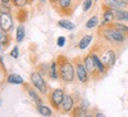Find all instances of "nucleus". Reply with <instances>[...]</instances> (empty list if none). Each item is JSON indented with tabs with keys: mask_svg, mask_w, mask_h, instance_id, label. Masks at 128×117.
Returning <instances> with one entry per match:
<instances>
[{
	"mask_svg": "<svg viewBox=\"0 0 128 117\" xmlns=\"http://www.w3.org/2000/svg\"><path fill=\"white\" fill-rule=\"evenodd\" d=\"M90 51H93L101 58V61L105 63V66L108 69H112L113 67H114V64L116 63V58L119 56V53H120L119 49H116L115 47L110 46L109 43L105 42L104 40L99 39V38L93 43Z\"/></svg>",
	"mask_w": 128,
	"mask_h": 117,
	"instance_id": "1",
	"label": "nucleus"
},
{
	"mask_svg": "<svg viewBox=\"0 0 128 117\" xmlns=\"http://www.w3.org/2000/svg\"><path fill=\"white\" fill-rule=\"evenodd\" d=\"M96 36L99 39L104 40L105 42L109 43L110 46L115 47L116 49L121 51V48L127 43L128 38L115 28H113L110 25H100L98 28Z\"/></svg>",
	"mask_w": 128,
	"mask_h": 117,
	"instance_id": "2",
	"label": "nucleus"
},
{
	"mask_svg": "<svg viewBox=\"0 0 128 117\" xmlns=\"http://www.w3.org/2000/svg\"><path fill=\"white\" fill-rule=\"evenodd\" d=\"M56 62H58L59 69V81L62 84H72L74 83L76 74H75V68L72 60L67 58L66 55L60 54L56 56Z\"/></svg>",
	"mask_w": 128,
	"mask_h": 117,
	"instance_id": "3",
	"label": "nucleus"
},
{
	"mask_svg": "<svg viewBox=\"0 0 128 117\" xmlns=\"http://www.w3.org/2000/svg\"><path fill=\"white\" fill-rule=\"evenodd\" d=\"M78 4V0H56L54 4L52 5V7L59 15L68 18V16L73 15Z\"/></svg>",
	"mask_w": 128,
	"mask_h": 117,
	"instance_id": "4",
	"label": "nucleus"
},
{
	"mask_svg": "<svg viewBox=\"0 0 128 117\" xmlns=\"http://www.w3.org/2000/svg\"><path fill=\"white\" fill-rule=\"evenodd\" d=\"M74 63V68H75V74H76V80H78L81 84H88L90 81V76H89L88 71L86 69L84 61H82V56H75L72 58Z\"/></svg>",
	"mask_w": 128,
	"mask_h": 117,
	"instance_id": "5",
	"label": "nucleus"
},
{
	"mask_svg": "<svg viewBox=\"0 0 128 117\" xmlns=\"http://www.w3.org/2000/svg\"><path fill=\"white\" fill-rule=\"evenodd\" d=\"M44 77H45V76L40 74L38 70L32 71L31 75H30V80H31L32 86L34 87L35 89L38 90L41 95H48L50 89V87H48L47 82L45 81Z\"/></svg>",
	"mask_w": 128,
	"mask_h": 117,
	"instance_id": "6",
	"label": "nucleus"
},
{
	"mask_svg": "<svg viewBox=\"0 0 128 117\" xmlns=\"http://www.w3.org/2000/svg\"><path fill=\"white\" fill-rule=\"evenodd\" d=\"M65 89L64 88H54V89L50 90L48 93V102H50V107L55 110V111H60V105L62 103V100L65 97Z\"/></svg>",
	"mask_w": 128,
	"mask_h": 117,
	"instance_id": "7",
	"label": "nucleus"
},
{
	"mask_svg": "<svg viewBox=\"0 0 128 117\" xmlns=\"http://www.w3.org/2000/svg\"><path fill=\"white\" fill-rule=\"evenodd\" d=\"M82 61H84V64H85L86 69H87V71H88V74L92 80L96 81V80H100L101 77H104V76L99 73V70H98L96 66H95V63H94V60H93V58H92V54H90L89 51H88V53H86L85 55H82Z\"/></svg>",
	"mask_w": 128,
	"mask_h": 117,
	"instance_id": "8",
	"label": "nucleus"
},
{
	"mask_svg": "<svg viewBox=\"0 0 128 117\" xmlns=\"http://www.w3.org/2000/svg\"><path fill=\"white\" fill-rule=\"evenodd\" d=\"M75 104H76V101H75V97H74L73 94H65V97L62 100L59 113L62 114V115H68V114L70 115Z\"/></svg>",
	"mask_w": 128,
	"mask_h": 117,
	"instance_id": "9",
	"label": "nucleus"
},
{
	"mask_svg": "<svg viewBox=\"0 0 128 117\" xmlns=\"http://www.w3.org/2000/svg\"><path fill=\"white\" fill-rule=\"evenodd\" d=\"M12 28H13V16L11 12L0 11V29L10 33Z\"/></svg>",
	"mask_w": 128,
	"mask_h": 117,
	"instance_id": "10",
	"label": "nucleus"
},
{
	"mask_svg": "<svg viewBox=\"0 0 128 117\" xmlns=\"http://www.w3.org/2000/svg\"><path fill=\"white\" fill-rule=\"evenodd\" d=\"M88 105H89V103L86 100H81L78 104H75V107L72 110L70 115L72 116H80V117L87 116L88 115V109H89Z\"/></svg>",
	"mask_w": 128,
	"mask_h": 117,
	"instance_id": "11",
	"label": "nucleus"
},
{
	"mask_svg": "<svg viewBox=\"0 0 128 117\" xmlns=\"http://www.w3.org/2000/svg\"><path fill=\"white\" fill-rule=\"evenodd\" d=\"M101 9H102V21L100 25H108V23L115 21V15H114L113 8L107 7V6L101 4Z\"/></svg>",
	"mask_w": 128,
	"mask_h": 117,
	"instance_id": "12",
	"label": "nucleus"
},
{
	"mask_svg": "<svg viewBox=\"0 0 128 117\" xmlns=\"http://www.w3.org/2000/svg\"><path fill=\"white\" fill-rule=\"evenodd\" d=\"M101 1H102V5L113 8V9H124V8H128L127 0H101Z\"/></svg>",
	"mask_w": 128,
	"mask_h": 117,
	"instance_id": "13",
	"label": "nucleus"
},
{
	"mask_svg": "<svg viewBox=\"0 0 128 117\" xmlns=\"http://www.w3.org/2000/svg\"><path fill=\"white\" fill-rule=\"evenodd\" d=\"M24 89L26 90V93L28 94V96L33 100V101L36 103V104H39V103H42V98L39 97V94H38V90L35 89L34 87H31L28 83H24Z\"/></svg>",
	"mask_w": 128,
	"mask_h": 117,
	"instance_id": "14",
	"label": "nucleus"
},
{
	"mask_svg": "<svg viewBox=\"0 0 128 117\" xmlns=\"http://www.w3.org/2000/svg\"><path fill=\"white\" fill-rule=\"evenodd\" d=\"M89 52H90V54H92V58H93V60H94V63H95V66H96V68H98V70H99V73H100L102 76H105L107 73H108V68L105 66V63L101 61V58L98 56L95 53H94L93 51H90L89 49Z\"/></svg>",
	"mask_w": 128,
	"mask_h": 117,
	"instance_id": "15",
	"label": "nucleus"
},
{
	"mask_svg": "<svg viewBox=\"0 0 128 117\" xmlns=\"http://www.w3.org/2000/svg\"><path fill=\"white\" fill-rule=\"evenodd\" d=\"M48 78L56 81L59 80V69H58V62L56 60H53L50 63V69H48Z\"/></svg>",
	"mask_w": 128,
	"mask_h": 117,
	"instance_id": "16",
	"label": "nucleus"
},
{
	"mask_svg": "<svg viewBox=\"0 0 128 117\" xmlns=\"http://www.w3.org/2000/svg\"><path fill=\"white\" fill-rule=\"evenodd\" d=\"M114 15H115V21H121V22L128 23V8L114 9Z\"/></svg>",
	"mask_w": 128,
	"mask_h": 117,
	"instance_id": "17",
	"label": "nucleus"
},
{
	"mask_svg": "<svg viewBox=\"0 0 128 117\" xmlns=\"http://www.w3.org/2000/svg\"><path fill=\"white\" fill-rule=\"evenodd\" d=\"M108 25H110L113 28H115L116 31H119L120 33H122L128 38V23L121 22V21H113V22L108 23Z\"/></svg>",
	"mask_w": 128,
	"mask_h": 117,
	"instance_id": "18",
	"label": "nucleus"
},
{
	"mask_svg": "<svg viewBox=\"0 0 128 117\" xmlns=\"http://www.w3.org/2000/svg\"><path fill=\"white\" fill-rule=\"evenodd\" d=\"M92 41H93V35L92 34L85 35V36H82L81 40L79 41L78 48L80 49V51H85L86 48H88V46L92 43Z\"/></svg>",
	"mask_w": 128,
	"mask_h": 117,
	"instance_id": "19",
	"label": "nucleus"
},
{
	"mask_svg": "<svg viewBox=\"0 0 128 117\" xmlns=\"http://www.w3.org/2000/svg\"><path fill=\"white\" fill-rule=\"evenodd\" d=\"M12 41V36L8 34V32L0 29V46L2 48H7Z\"/></svg>",
	"mask_w": 128,
	"mask_h": 117,
	"instance_id": "20",
	"label": "nucleus"
},
{
	"mask_svg": "<svg viewBox=\"0 0 128 117\" xmlns=\"http://www.w3.org/2000/svg\"><path fill=\"white\" fill-rule=\"evenodd\" d=\"M6 82L10 84H24V78L18 74H8L6 77Z\"/></svg>",
	"mask_w": 128,
	"mask_h": 117,
	"instance_id": "21",
	"label": "nucleus"
},
{
	"mask_svg": "<svg viewBox=\"0 0 128 117\" xmlns=\"http://www.w3.org/2000/svg\"><path fill=\"white\" fill-rule=\"evenodd\" d=\"M36 111L41 115V116H45V117H50L53 115V111L50 109V107H47V105L42 104V103H39V104H36Z\"/></svg>",
	"mask_w": 128,
	"mask_h": 117,
	"instance_id": "22",
	"label": "nucleus"
},
{
	"mask_svg": "<svg viewBox=\"0 0 128 117\" xmlns=\"http://www.w3.org/2000/svg\"><path fill=\"white\" fill-rule=\"evenodd\" d=\"M98 26H100V21H99V16L95 14V15L90 16L88 20H87V22L85 23V27L87 29H93V28L98 27Z\"/></svg>",
	"mask_w": 128,
	"mask_h": 117,
	"instance_id": "23",
	"label": "nucleus"
},
{
	"mask_svg": "<svg viewBox=\"0 0 128 117\" xmlns=\"http://www.w3.org/2000/svg\"><path fill=\"white\" fill-rule=\"evenodd\" d=\"M25 34H26V32H25V27H24V25L19 23V26L16 27V42L18 43L22 42L24 39H25Z\"/></svg>",
	"mask_w": 128,
	"mask_h": 117,
	"instance_id": "24",
	"label": "nucleus"
},
{
	"mask_svg": "<svg viewBox=\"0 0 128 117\" xmlns=\"http://www.w3.org/2000/svg\"><path fill=\"white\" fill-rule=\"evenodd\" d=\"M58 26L59 27L64 28V29H67V31H74L75 29V25L73 22H70L68 20H65V19H61L58 21Z\"/></svg>",
	"mask_w": 128,
	"mask_h": 117,
	"instance_id": "25",
	"label": "nucleus"
},
{
	"mask_svg": "<svg viewBox=\"0 0 128 117\" xmlns=\"http://www.w3.org/2000/svg\"><path fill=\"white\" fill-rule=\"evenodd\" d=\"M34 0H12L11 4L13 7L16 8H24L26 7L27 5H31Z\"/></svg>",
	"mask_w": 128,
	"mask_h": 117,
	"instance_id": "26",
	"label": "nucleus"
},
{
	"mask_svg": "<svg viewBox=\"0 0 128 117\" xmlns=\"http://www.w3.org/2000/svg\"><path fill=\"white\" fill-rule=\"evenodd\" d=\"M18 9H19V11H18V14H16V19H18L19 22H25L28 18V12L25 9V7L18 8Z\"/></svg>",
	"mask_w": 128,
	"mask_h": 117,
	"instance_id": "27",
	"label": "nucleus"
},
{
	"mask_svg": "<svg viewBox=\"0 0 128 117\" xmlns=\"http://www.w3.org/2000/svg\"><path fill=\"white\" fill-rule=\"evenodd\" d=\"M48 69H50L48 63H40L38 66V71L44 76H47V77H48Z\"/></svg>",
	"mask_w": 128,
	"mask_h": 117,
	"instance_id": "28",
	"label": "nucleus"
},
{
	"mask_svg": "<svg viewBox=\"0 0 128 117\" xmlns=\"http://www.w3.org/2000/svg\"><path fill=\"white\" fill-rule=\"evenodd\" d=\"M93 2L94 0H84L82 1V11L85 12H88L90 8H92V6H93Z\"/></svg>",
	"mask_w": 128,
	"mask_h": 117,
	"instance_id": "29",
	"label": "nucleus"
},
{
	"mask_svg": "<svg viewBox=\"0 0 128 117\" xmlns=\"http://www.w3.org/2000/svg\"><path fill=\"white\" fill-rule=\"evenodd\" d=\"M10 56L13 58H19V48H18V46H14L13 47V49L11 51V53H10Z\"/></svg>",
	"mask_w": 128,
	"mask_h": 117,
	"instance_id": "30",
	"label": "nucleus"
},
{
	"mask_svg": "<svg viewBox=\"0 0 128 117\" xmlns=\"http://www.w3.org/2000/svg\"><path fill=\"white\" fill-rule=\"evenodd\" d=\"M65 41H66V38L65 36H59L58 40H56V45L59 47H64L65 46Z\"/></svg>",
	"mask_w": 128,
	"mask_h": 117,
	"instance_id": "31",
	"label": "nucleus"
},
{
	"mask_svg": "<svg viewBox=\"0 0 128 117\" xmlns=\"http://www.w3.org/2000/svg\"><path fill=\"white\" fill-rule=\"evenodd\" d=\"M0 1H1L2 4H10V2H11L12 0H0Z\"/></svg>",
	"mask_w": 128,
	"mask_h": 117,
	"instance_id": "32",
	"label": "nucleus"
},
{
	"mask_svg": "<svg viewBox=\"0 0 128 117\" xmlns=\"http://www.w3.org/2000/svg\"><path fill=\"white\" fill-rule=\"evenodd\" d=\"M39 2H40V5H45L46 4V0H39Z\"/></svg>",
	"mask_w": 128,
	"mask_h": 117,
	"instance_id": "33",
	"label": "nucleus"
},
{
	"mask_svg": "<svg viewBox=\"0 0 128 117\" xmlns=\"http://www.w3.org/2000/svg\"><path fill=\"white\" fill-rule=\"evenodd\" d=\"M1 104H2V100L0 98V107H1Z\"/></svg>",
	"mask_w": 128,
	"mask_h": 117,
	"instance_id": "34",
	"label": "nucleus"
},
{
	"mask_svg": "<svg viewBox=\"0 0 128 117\" xmlns=\"http://www.w3.org/2000/svg\"><path fill=\"white\" fill-rule=\"evenodd\" d=\"M98 1H99V0H94V2H98Z\"/></svg>",
	"mask_w": 128,
	"mask_h": 117,
	"instance_id": "35",
	"label": "nucleus"
},
{
	"mask_svg": "<svg viewBox=\"0 0 128 117\" xmlns=\"http://www.w3.org/2000/svg\"><path fill=\"white\" fill-rule=\"evenodd\" d=\"M78 1H79V2H81V1H84V0H78Z\"/></svg>",
	"mask_w": 128,
	"mask_h": 117,
	"instance_id": "36",
	"label": "nucleus"
},
{
	"mask_svg": "<svg viewBox=\"0 0 128 117\" xmlns=\"http://www.w3.org/2000/svg\"><path fill=\"white\" fill-rule=\"evenodd\" d=\"M1 48H2V47H1V46H0V51H1Z\"/></svg>",
	"mask_w": 128,
	"mask_h": 117,
	"instance_id": "37",
	"label": "nucleus"
},
{
	"mask_svg": "<svg viewBox=\"0 0 128 117\" xmlns=\"http://www.w3.org/2000/svg\"><path fill=\"white\" fill-rule=\"evenodd\" d=\"M127 1H128V0H127Z\"/></svg>",
	"mask_w": 128,
	"mask_h": 117,
	"instance_id": "38",
	"label": "nucleus"
}]
</instances>
